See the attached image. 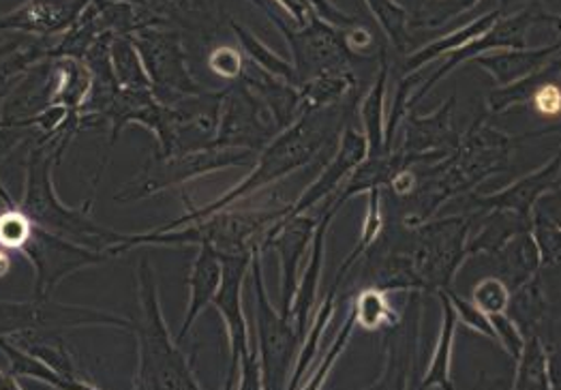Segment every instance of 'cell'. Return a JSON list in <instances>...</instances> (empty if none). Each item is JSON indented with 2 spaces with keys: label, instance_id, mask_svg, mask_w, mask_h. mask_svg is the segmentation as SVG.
Masks as SVG:
<instances>
[{
  "label": "cell",
  "instance_id": "obj_1",
  "mask_svg": "<svg viewBox=\"0 0 561 390\" xmlns=\"http://www.w3.org/2000/svg\"><path fill=\"white\" fill-rule=\"evenodd\" d=\"M410 239L374 251L367 277L383 292H444L468 262L469 219H431L408 228Z\"/></svg>",
  "mask_w": 561,
  "mask_h": 390
},
{
  "label": "cell",
  "instance_id": "obj_2",
  "mask_svg": "<svg viewBox=\"0 0 561 390\" xmlns=\"http://www.w3.org/2000/svg\"><path fill=\"white\" fill-rule=\"evenodd\" d=\"M515 145L516 138L489 125V116L478 118L446 159L433 163L428 170H416L421 183L408 197L414 199V208L403 215V226L416 228L431 221L453 197L468 194L493 174L508 170Z\"/></svg>",
  "mask_w": 561,
  "mask_h": 390
},
{
  "label": "cell",
  "instance_id": "obj_3",
  "mask_svg": "<svg viewBox=\"0 0 561 390\" xmlns=\"http://www.w3.org/2000/svg\"><path fill=\"white\" fill-rule=\"evenodd\" d=\"M343 114H345V110L339 103L316 110V112L300 114L291 125L280 129L279 134L260 150L251 174L247 179H242L234 190H230L228 194L221 195L219 199H215L202 208H191L187 215H183L170 223H163L157 230L165 232V230L179 228L188 221L204 219L221 208L234 206L236 202L257 194L260 190L275 185L280 179L289 176L291 172L305 168L327 148L328 142L334 136H339Z\"/></svg>",
  "mask_w": 561,
  "mask_h": 390
},
{
  "label": "cell",
  "instance_id": "obj_4",
  "mask_svg": "<svg viewBox=\"0 0 561 390\" xmlns=\"http://www.w3.org/2000/svg\"><path fill=\"white\" fill-rule=\"evenodd\" d=\"M71 142L73 136H58L31 147L24 192L15 204L37 228L110 255V249L125 243L129 234H121L96 223L93 219V199H87L82 206H67L56 194L54 174Z\"/></svg>",
  "mask_w": 561,
  "mask_h": 390
},
{
  "label": "cell",
  "instance_id": "obj_5",
  "mask_svg": "<svg viewBox=\"0 0 561 390\" xmlns=\"http://www.w3.org/2000/svg\"><path fill=\"white\" fill-rule=\"evenodd\" d=\"M138 298L140 318L134 320L131 335L138 345V369L134 376V389H202L195 378L193 360L183 352L181 342L170 335L161 311L159 286L148 257L138 262Z\"/></svg>",
  "mask_w": 561,
  "mask_h": 390
},
{
  "label": "cell",
  "instance_id": "obj_6",
  "mask_svg": "<svg viewBox=\"0 0 561 390\" xmlns=\"http://www.w3.org/2000/svg\"><path fill=\"white\" fill-rule=\"evenodd\" d=\"M291 210V204L280 208H253L236 210L234 206L221 208L204 219L188 221L172 230H152L146 234H129L125 243L110 249V255H123L138 246H174V244H213L219 255H253L262 253L266 234Z\"/></svg>",
  "mask_w": 561,
  "mask_h": 390
},
{
  "label": "cell",
  "instance_id": "obj_7",
  "mask_svg": "<svg viewBox=\"0 0 561 390\" xmlns=\"http://www.w3.org/2000/svg\"><path fill=\"white\" fill-rule=\"evenodd\" d=\"M257 152L247 148L213 147L197 148L176 154H163L159 150L141 165L140 172L125 183V187L114 195L118 204H138L154 195L163 194L172 187L185 185L195 179L208 176L213 172L253 165Z\"/></svg>",
  "mask_w": 561,
  "mask_h": 390
},
{
  "label": "cell",
  "instance_id": "obj_8",
  "mask_svg": "<svg viewBox=\"0 0 561 390\" xmlns=\"http://www.w3.org/2000/svg\"><path fill=\"white\" fill-rule=\"evenodd\" d=\"M253 255H221L224 277L213 298L228 335V382L226 389H264L257 347L251 345V331L242 307L244 279L251 273Z\"/></svg>",
  "mask_w": 561,
  "mask_h": 390
},
{
  "label": "cell",
  "instance_id": "obj_9",
  "mask_svg": "<svg viewBox=\"0 0 561 390\" xmlns=\"http://www.w3.org/2000/svg\"><path fill=\"white\" fill-rule=\"evenodd\" d=\"M121 329L131 333L134 320L93 307L54 302L51 298L0 300V342L31 331H71V329Z\"/></svg>",
  "mask_w": 561,
  "mask_h": 390
},
{
  "label": "cell",
  "instance_id": "obj_10",
  "mask_svg": "<svg viewBox=\"0 0 561 390\" xmlns=\"http://www.w3.org/2000/svg\"><path fill=\"white\" fill-rule=\"evenodd\" d=\"M251 277L255 290V331H257V354L262 365L264 389H287L291 378L302 337L298 335L294 322L277 311L266 294L262 253L255 251L251 257Z\"/></svg>",
  "mask_w": 561,
  "mask_h": 390
},
{
  "label": "cell",
  "instance_id": "obj_11",
  "mask_svg": "<svg viewBox=\"0 0 561 390\" xmlns=\"http://www.w3.org/2000/svg\"><path fill=\"white\" fill-rule=\"evenodd\" d=\"M251 2H255L273 20V24H277L280 35L285 37L291 51V65L298 76V87L324 73L352 71L354 51L345 44L343 28L328 24L316 13L307 26L294 28L280 20L279 15L268 7L266 0H251Z\"/></svg>",
  "mask_w": 561,
  "mask_h": 390
},
{
  "label": "cell",
  "instance_id": "obj_12",
  "mask_svg": "<svg viewBox=\"0 0 561 390\" xmlns=\"http://www.w3.org/2000/svg\"><path fill=\"white\" fill-rule=\"evenodd\" d=\"M129 39L140 51L141 62L148 71V78L152 82V91L157 97L165 95L168 101H172V99L197 95L204 91L188 69L185 44L176 28L146 26L131 33Z\"/></svg>",
  "mask_w": 561,
  "mask_h": 390
},
{
  "label": "cell",
  "instance_id": "obj_13",
  "mask_svg": "<svg viewBox=\"0 0 561 390\" xmlns=\"http://www.w3.org/2000/svg\"><path fill=\"white\" fill-rule=\"evenodd\" d=\"M228 89L213 93L202 91L197 95L172 99L165 103V123L157 150L163 154H176L197 148L213 147L217 140L221 107Z\"/></svg>",
  "mask_w": 561,
  "mask_h": 390
},
{
  "label": "cell",
  "instance_id": "obj_14",
  "mask_svg": "<svg viewBox=\"0 0 561 390\" xmlns=\"http://www.w3.org/2000/svg\"><path fill=\"white\" fill-rule=\"evenodd\" d=\"M20 255H24L35 271V298H51L56 286L67 277L110 260L105 251L69 241L37 226L20 249Z\"/></svg>",
  "mask_w": 561,
  "mask_h": 390
},
{
  "label": "cell",
  "instance_id": "obj_15",
  "mask_svg": "<svg viewBox=\"0 0 561 390\" xmlns=\"http://www.w3.org/2000/svg\"><path fill=\"white\" fill-rule=\"evenodd\" d=\"M556 13H545L542 9H538V4H529L518 13H504L484 35L476 37L473 42L466 44L463 48L455 49L448 54V58L431 73V78L424 80L419 93H414L410 99V105H414L416 101H421L428 91H433V87L444 80L446 76H450L455 69H459L461 65H466L468 60H473L482 54L495 51V49H523L527 46V35L531 31L534 24L538 22H553Z\"/></svg>",
  "mask_w": 561,
  "mask_h": 390
},
{
  "label": "cell",
  "instance_id": "obj_16",
  "mask_svg": "<svg viewBox=\"0 0 561 390\" xmlns=\"http://www.w3.org/2000/svg\"><path fill=\"white\" fill-rule=\"evenodd\" d=\"M279 125L273 112L242 82H232L221 107L217 147L247 148L260 154L277 134Z\"/></svg>",
  "mask_w": 561,
  "mask_h": 390
},
{
  "label": "cell",
  "instance_id": "obj_17",
  "mask_svg": "<svg viewBox=\"0 0 561 390\" xmlns=\"http://www.w3.org/2000/svg\"><path fill=\"white\" fill-rule=\"evenodd\" d=\"M318 221H320V217H311L307 213H300V215L287 213L280 221L271 228V232L266 234L264 246H262V253L268 249H275L277 257H279V311L285 318H289L291 300L296 296L302 268L307 264L309 244L313 241Z\"/></svg>",
  "mask_w": 561,
  "mask_h": 390
},
{
  "label": "cell",
  "instance_id": "obj_18",
  "mask_svg": "<svg viewBox=\"0 0 561 390\" xmlns=\"http://www.w3.org/2000/svg\"><path fill=\"white\" fill-rule=\"evenodd\" d=\"M455 105L457 97L453 95L428 116H419L416 112H412V107L408 110V114L401 121L403 142L399 150L405 152L414 161V165L437 163L459 147L461 138L453 129Z\"/></svg>",
  "mask_w": 561,
  "mask_h": 390
},
{
  "label": "cell",
  "instance_id": "obj_19",
  "mask_svg": "<svg viewBox=\"0 0 561 390\" xmlns=\"http://www.w3.org/2000/svg\"><path fill=\"white\" fill-rule=\"evenodd\" d=\"M91 0H24L0 15V31H15L35 37L62 35L89 7Z\"/></svg>",
  "mask_w": 561,
  "mask_h": 390
},
{
  "label": "cell",
  "instance_id": "obj_20",
  "mask_svg": "<svg viewBox=\"0 0 561 390\" xmlns=\"http://www.w3.org/2000/svg\"><path fill=\"white\" fill-rule=\"evenodd\" d=\"M561 179V150L547 161L540 170L518 179L511 187L489 195H471L469 204L478 210H504L513 213L523 219H531V210L536 202L545 194H549L553 187L560 185Z\"/></svg>",
  "mask_w": 561,
  "mask_h": 390
},
{
  "label": "cell",
  "instance_id": "obj_21",
  "mask_svg": "<svg viewBox=\"0 0 561 390\" xmlns=\"http://www.w3.org/2000/svg\"><path fill=\"white\" fill-rule=\"evenodd\" d=\"M367 154H369V147H367L365 134H358L354 127H345L334 157L328 161L322 174L309 185V190L291 204L289 213L291 215L309 213L318 202L328 199L341 187L343 179H347L354 172V168L367 159Z\"/></svg>",
  "mask_w": 561,
  "mask_h": 390
},
{
  "label": "cell",
  "instance_id": "obj_22",
  "mask_svg": "<svg viewBox=\"0 0 561 390\" xmlns=\"http://www.w3.org/2000/svg\"><path fill=\"white\" fill-rule=\"evenodd\" d=\"M140 125L148 129L154 140L161 138L163 123H165V103L154 95V91L144 89H123L116 93L105 114L99 118V127H110V147L118 140L121 131L127 125Z\"/></svg>",
  "mask_w": 561,
  "mask_h": 390
},
{
  "label": "cell",
  "instance_id": "obj_23",
  "mask_svg": "<svg viewBox=\"0 0 561 390\" xmlns=\"http://www.w3.org/2000/svg\"><path fill=\"white\" fill-rule=\"evenodd\" d=\"M422 316L412 320L403 318L390 326L383 329V354L386 363L381 369L379 380H375L374 387L381 389H408L412 385L410 376L416 369V363L421 356L419 354V335H421Z\"/></svg>",
  "mask_w": 561,
  "mask_h": 390
},
{
  "label": "cell",
  "instance_id": "obj_24",
  "mask_svg": "<svg viewBox=\"0 0 561 390\" xmlns=\"http://www.w3.org/2000/svg\"><path fill=\"white\" fill-rule=\"evenodd\" d=\"M339 210L324 206L320 221L316 226L313 232V241H311V253L307 257V264L302 268L300 282H298V290L291 300V311H289V320L294 322L298 335L307 337L309 324H311V313L316 309V298H318V290H320V282H322V266H324V246H327V234L334 215Z\"/></svg>",
  "mask_w": 561,
  "mask_h": 390
},
{
  "label": "cell",
  "instance_id": "obj_25",
  "mask_svg": "<svg viewBox=\"0 0 561 390\" xmlns=\"http://www.w3.org/2000/svg\"><path fill=\"white\" fill-rule=\"evenodd\" d=\"M221 277H224V264H221L219 251L213 244H197V253L188 271L187 313L176 335V342H183L187 337L197 318L204 313V309L213 305V298L221 286Z\"/></svg>",
  "mask_w": 561,
  "mask_h": 390
},
{
  "label": "cell",
  "instance_id": "obj_26",
  "mask_svg": "<svg viewBox=\"0 0 561 390\" xmlns=\"http://www.w3.org/2000/svg\"><path fill=\"white\" fill-rule=\"evenodd\" d=\"M9 342L18 343L26 352L42 358L47 367H51L67 387H80V389H94L96 385L87 378V374L80 371L76 356L69 352V347L60 340V333L54 331H31L22 333Z\"/></svg>",
  "mask_w": 561,
  "mask_h": 390
},
{
  "label": "cell",
  "instance_id": "obj_27",
  "mask_svg": "<svg viewBox=\"0 0 561 390\" xmlns=\"http://www.w3.org/2000/svg\"><path fill=\"white\" fill-rule=\"evenodd\" d=\"M553 56H558L556 48L545 46V48L495 49L473 60L480 69H484L497 82V87H506L534 73L542 65H547Z\"/></svg>",
  "mask_w": 561,
  "mask_h": 390
},
{
  "label": "cell",
  "instance_id": "obj_28",
  "mask_svg": "<svg viewBox=\"0 0 561 390\" xmlns=\"http://www.w3.org/2000/svg\"><path fill=\"white\" fill-rule=\"evenodd\" d=\"M437 298L442 302V329L439 337L435 343L428 369L424 374L419 387L421 389H453V378H450V365H453V347H455V337L459 329V318L457 311L446 292H437Z\"/></svg>",
  "mask_w": 561,
  "mask_h": 390
},
{
  "label": "cell",
  "instance_id": "obj_29",
  "mask_svg": "<svg viewBox=\"0 0 561 390\" xmlns=\"http://www.w3.org/2000/svg\"><path fill=\"white\" fill-rule=\"evenodd\" d=\"M388 76H390V65H388V51L386 48L379 49V73L375 80L371 91L365 95L360 103V121H363V134L367 138L369 154H383L386 150V89H388Z\"/></svg>",
  "mask_w": 561,
  "mask_h": 390
},
{
  "label": "cell",
  "instance_id": "obj_30",
  "mask_svg": "<svg viewBox=\"0 0 561 390\" xmlns=\"http://www.w3.org/2000/svg\"><path fill=\"white\" fill-rule=\"evenodd\" d=\"M504 13H506V11L497 9V11H491V13H486V15H480V18H476L473 22H469L466 26L453 31L450 35H446V37H442V39H437V42H433V44H428V46H424V48L416 49V51L405 60V67H403L405 76L412 73V71H419V69L428 67L433 60H437V58H442V56H446V54H450V51H455V49L463 48L466 44L473 42L476 37L484 35Z\"/></svg>",
  "mask_w": 561,
  "mask_h": 390
},
{
  "label": "cell",
  "instance_id": "obj_31",
  "mask_svg": "<svg viewBox=\"0 0 561 390\" xmlns=\"http://www.w3.org/2000/svg\"><path fill=\"white\" fill-rule=\"evenodd\" d=\"M549 82H561V56H553L547 65H542L540 69H536L534 73L516 80L513 84L506 87H497L489 99V114H504L506 110L523 105L536 95V91Z\"/></svg>",
  "mask_w": 561,
  "mask_h": 390
},
{
  "label": "cell",
  "instance_id": "obj_32",
  "mask_svg": "<svg viewBox=\"0 0 561 390\" xmlns=\"http://www.w3.org/2000/svg\"><path fill=\"white\" fill-rule=\"evenodd\" d=\"M513 387L518 390H549L551 387V367L549 349L538 333H527L520 356L516 358Z\"/></svg>",
  "mask_w": 561,
  "mask_h": 390
},
{
  "label": "cell",
  "instance_id": "obj_33",
  "mask_svg": "<svg viewBox=\"0 0 561 390\" xmlns=\"http://www.w3.org/2000/svg\"><path fill=\"white\" fill-rule=\"evenodd\" d=\"M336 294H339V284L332 282V286L328 288L327 298L324 302L320 305L318 313L313 316V322L309 324V331H307V337L300 345V352H298V358H296V365H294V371H291V378L287 382V389H302V382L307 378V371L311 367V363L316 360V354L320 349V343L324 340V333H327L328 324L334 316V309H336Z\"/></svg>",
  "mask_w": 561,
  "mask_h": 390
},
{
  "label": "cell",
  "instance_id": "obj_34",
  "mask_svg": "<svg viewBox=\"0 0 561 390\" xmlns=\"http://www.w3.org/2000/svg\"><path fill=\"white\" fill-rule=\"evenodd\" d=\"M354 89H356V76L352 71L318 76L298 87V95H300L298 112L307 114V112H316V110H322L328 105H336Z\"/></svg>",
  "mask_w": 561,
  "mask_h": 390
},
{
  "label": "cell",
  "instance_id": "obj_35",
  "mask_svg": "<svg viewBox=\"0 0 561 390\" xmlns=\"http://www.w3.org/2000/svg\"><path fill=\"white\" fill-rule=\"evenodd\" d=\"M549 311V300L542 290L540 273H536L531 279H527L523 286L513 290L508 313L513 316L518 329L527 333H538V326L545 322Z\"/></svg>",
  "mask_w": 561,
  "mask_h": 390
},
{
  "label": "cell",
  "instance_id": "obj_36",
  "mask_svg": "<svg viewBox=\"0 0 561 390\" xmlns=\"http://www.w3.org/2000/svg\"><path fill=\"white\" fill-rule=\"evenodd\" d=\"M230 28H232L240 48L249 56V60L253 65H257L266 73H271V76H275L283 82L298 89V76H296V69L289 60H285L277 51H273L262 39H257L249 28L240 26L238 22H230Z\"/></svg>",
  "mask_w": 561,
  "mask_h": 390
},
{
  "label": "cell",
  "instance_id": "obj_37",
  "mask_svg": "<svg viewBox=\"0 0 561 390\" xmlns=\"http://www.w3.org/2000/svg\"><path fill=\"white\" fill-rule=\"evenodd\" d=\"M110 58H112V69L116 76V82L123 89H134V91H152V82L148 78V71L141 62L140 51L134 46V42L125 35L114 37L110 44Z\"/></svg>",
  "mask_w": 561,
  "mask_h": 390
},
{
  "label": "cell",
  "instance_id": "obj_38",
  "mask_svg": "<svg viewBox=\"0 0 561 390\" xmlns=\"http://www.w3.org/2000/svg\"><path fill=\"white\" fill-rule=\"evenodd\" d=\"M375 20L379 22L383 35L388 37L390 46L397 51H408L412 48V24H410V11L399 4L397 0H365Z\"/></svg>",
  "mask_w": 561,
  "mask_h": 390
},
{
  "label": "cell",
  "instance_id": "obj_39",
  "mask_svg": "<svg viewBox=\"0 0 561 390\" xmlns=\"http://www.w3.org/2000/svg\"><path fill=\"white\" fill-rule=\"evenodd\" d=\"M0 352L7 356L9 374L15 376L18 380H20V378H31V380H35V382H42V385H47V387H56V389L67 387L65 380H62L51 367H47L42 358H37L35 354L26 352V349L20 347L18 343L2 340V342H0Z\"/></svg>",
  "mask_w": 561,
  "mask_h": 390
},
{
  "label": "cell",
  "instance_id": "obj_40",
  "mask_svg": "<svg viewBox=\"0 0 561 390\" xmlns=\"http://www.w3.org/2000/svg\"><path fill=\"white\" fill-rule=\"evenodd\" d=\"M386 296H388V292L374 288V286H369V288H365L363 292L358 294L352 309H354L356 320L363 329L383 331V329L394 326L401 320V316L390 307Z\"/></svg>",
  "mask_w": 561,
  "mask_h": 390
},
{
  "label": "cell",
  "instance_id": "obj_41",
  "mask_svg": "<svg viewBox=\"0 0 561 390\" xmlns=\"http://www.w3.org/2000/svg\"><path fill=\"white\" fill-rule=\"evenodd\" d=\"M369 195V202H367V215H365V223H363V230H360V239L354 246V251L345 257V262L339 266V273L334 277V284H341V279L352 271V266L365 255L369 253V249L374 246L381 232H383V217H381V190H371L367 192Z\"/></svg>",
  "mask_w": 561,
  "mask_h": 390
},
{
  "label": "cell",
  "instance_id": "obj_42",
  "mask_svg": "<svg viewBox=\"0 0 561 390\" xmlns=\"http://www.w3.org/2000/svg\"><path fill=\"white\" fill-rule=\"evenodd\" d=\"M480 0H424L416 15L410 20L414 28H437L450 20L468 13Z\"/></svg>",
  "mask_w": 561,
  "mask_h": 390
},
{
  "label": "cell",
  "instance_id": "obj_43",
  "mask_svg": "<svg viewBox=\"0 0 561 390\" xmlns=\"http://www.w3.org/2000/svg\"><path fill=\"white\" fill-rule=\"evenodd\" d=\"M208 4V0H146V9L159 15L168 26L181 24L187 28L195 24V20L199 24V13H204Z\"/></svg>",
  "mask_w": 561,
  "mask_h": 390
},
{
  "label": "cell",
  "instance_id": "obj_44",
  "mask_svg": "<svg viewBox=\"0 0 561 390\" xmlns=\"http://www.w3.org/2000/svg\"><path fill=\"white\" fill-rule=\"evenodd\" d=\"M35 223L18 208V204L4 206V213H0V246L13 253H20V249L28 241Z\"/></svg>",
  "mask_w": 561,
  "mask_h": 390
},
{
  "label": "cell",
  "instance_id": "obj_45",
  "mask_svg": "<svg viewBox=\"0 0 561 390\" xmlns=\"http://www.w3.org/2000/svg\"><path fill=\"white\" fill-rule=\"evenodd\" d=\"M513 290L502 277H484L476 284L473 288V302L484 311V313H502L508 311L511 307Z\"/></svg>",
  "mask_w": 561,
  "mask_h": 390
},
{
  "label": "cell",
  "instance_id": "obj_46",
  "mask_svg": "<svg viewBox=\"0 0 561 390\" xmlns=\"http://www.w3.org/2000/svg\"><path fill=\"white\" fill-rule=\"evenodd\" d=\"M356 324H358L356 313H354V309H350V316H347V320H345V324H343L341 333L336 335V340H334V343L330 345V349H328L324 360H322V363H320V367L313 371V376H311L309 380H305L302 389H320V387L327 382L330 369H332V367L336 365V360L343 356V349L347 347V343L352 340V333H354Z\"/></svg>",
  "mask_w": 561,
  "mask_h": 390
},
{
  "label": "cell",
  "instance_id": "obj_47",
  "mask_svg": "<svg viewBox=\"0 0 561 390\" xmlns=\"http://www.w3.org/2000/svg\"><path fill=\"white\" fill-rule=\"evenodd\" d=\"M444 292L448 294V298H450V302H453V307H455V311H457L459 324L463 322L471 331L484 335V337L491 340V342H497V335H495V329H493V324H491L489 313H484L473 300H468V298L459 296L453 288H448V290H444Z\"/></svg>",
  "mask_w": 561,
  "mask_h": 390
},
{
  "label": "cell",
  "instance_id": "obj_48",
  "mask_svg": "<svg viewBox=\"0 0 561 390\" xmlns=\"http://www.w3.org/2000/svg\"><path fill=\"white\" fill-rule=\"evenodd\" d=\"M491 318V324L495 329V335H497V343L504 345V349L508 352V356L516 363V358L520 356L523 352V345H525V333L518 329L513 316L508 311H502V313H489Z\"/></svg>",
  "mask_w": 561,
  "mask_h": 390
},
{
  "label": "cell",
  "instance_id": "obj_49",
  "mask_svg": "<svg viewBox=\"0 0 561 390\" xmlns=\"http://www.w3.org/2000/svg\"><path fill=\"white\" fill-rule=\"evenodd\" d=\"M244 56L240 49L230 48V46H221V48H215L208 56V67L210 71L226 80V82H236L244 69Z\"/></svg>",
  "mask_w": 561,
  "mask_h": 390
},
{
  "label": "cell",
  "instance_id": "obj_50",
  "mask_svg": "<svg viewBox=\"0 0 561 390\" xmlns=\"http://www.w3.org/2000/svg\"><path fill=\"white\" fill-rule=\"evenodd\" d=\"M531 219H538L561 232V185L553 187L549 194L542 195L536 202V206L531 210Z\"/></svg>",
  "mask_w": 561,
  "mask_h": 390
},
{
  "label": "cell",
  "instance_id": "obj_51",
  "mask_svg": "<svg viewBox=\"0 0 561 390\" xmlns=\"http://www.w3.org/2000/svg\"><path fill=\"white\" fill-rule=\"evenodd\" d=\"M536 103L538 112L545 116H558L561 112V87L560 82H549L536 91L531 97Z\"/></svg>",
  "mask_w": 561,
  "mask_h": 390
},
{
  "label": "cell",
  "instance_id": "obj_52",
  "mask_svg": "<svg viewBox=\"0 0 561 390\" xmlns=\"http://www.w3.org/2000/svg\"><path fill=\"white\" fill-rule=\"evenodd\" d=\"M279 2L280 9L294 20L296 26H307L309 20L313 18V9L309 0H275Z\"/></svg>",
  "mask_w": 561,
  "mask_h": 390
},
{
  "label": "cell",
  "instance_id": "obj_53",
  "mask_svg": "<svg viewBox=\"0 0 561 390\" xmlns=\"http://www.w3.org/2000/svg\"><path fill=\"white\" fill-rule=\"evenodd\" d=\"M549 349V367H551V387L561 389V343L547 345Z\"/></svg>",
  "mask_w": 561,
  "mask_h": 390
},
{
  "label": "cell",
  "instance_id": "obj_54",
  "mask_svg": "<svg viewBox=\"0 0 561 390\" xmlns=\"http://www.w3.org/2000/svg\"><path fill=\"white\" fill-rule=\"evenodd\" d=\"M542 136H560L561 138V123L560 125H551V127H547V129H540V131H536V134H525V136H518V138H516V142H523V140H531V138H542Z\"/></svg>",
  "mask_w": 561,
  "mask_h": 390
},
{
  "label": "cell",
  "instance_id": "obj_55",
  "mask_svg": "<svg viewBox=\"0 0 561 390\" xmlns=\"http://www.w3.org/2000/svg\"><path fill=\"white\" fill-rule=\"evenodd\" d=\"M0 389L2 390H20L22 385L15 376H11L9 371H0Z\"/></svg>",
  "mask_w": 561,
  "mask_h": 390
},
{
  "label": "cell",
  "instance_id": "obj_56",
  "mask_svg": "<svg viewBox=\"0 0 561 390\" xmlns=\"http://www.w3.org/2000/svg\"><path fill=\"white\" fill-rule=\"evenodd\" d=\"M9 255H7V249H0V277L9 273Z\"/></svg>",
  "mask_w": 561,
  "mask_h": 390
},
{
  "label": "cell",
  "instance_id": "obj_57",
  "mask_svg": "<svg viewBox=\"0 0 561 390\" xmlns=\"http://www.w3.org/2000/svg\"><path fill=\"white\" fill-rule=\"evenodd\" d=\"M513 2H516V0H500V9L508 13V9H511V4H513Z\"/></svg>",
  "mask_w": 561,
  "mask_h": 390
},
{
  "label": "cell",
  "instance_id": "obj_58",
  "mask_svg": "<svg viewBox=\"0 0 561 390\" xmlns=\"http://www.w3.org/2000/svg\"><path fill=\"white\" fill-rule=\"evenodd\" d=\"M112 2H129V4H138V7H146V0H112Z\"/></svg>",
  "mask_w": 561,
  "mask_h": 390
},
{
  "label": "cell",
  "instance_id": "obj_59",
  "mask_svg": "<svg viewBox=\"0 0 561 390\" xmlns=\"http://www.w3.org/2000/svg\"><path fill=\"white\" fill-rule=\"evenodd\" d=\"M208 2H210V4H215V0H208Z\"/></svg>",
  "mask_w": 561,
  "mask_h": 390
}]
</instances>
